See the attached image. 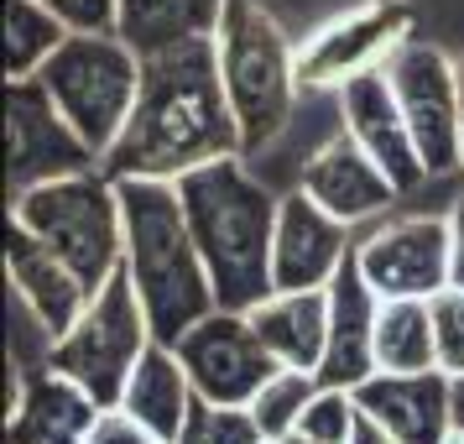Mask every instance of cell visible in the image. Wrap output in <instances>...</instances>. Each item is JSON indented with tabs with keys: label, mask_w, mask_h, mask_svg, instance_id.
Returning a JSON list of instances; mask_svg holds the SVG:
<instances>
[{
	"label": "cell",
	"mask_w": 464,
	"mask_h": 444,
	"mask_svg": "<svg viewBox=\"0 0 464 444\" xmlns=\"http://www.w3.org/2000/svg\"><path fill=\"white\" fill-rule=\"evenodd\" d=\"M178 199L214 277L219 309H256L266 293H276L272 246L282 199L246 168V157H219V163L183 173Z\"/></svg>",
	"instance_id": "2"
},
{
	"label": "cell",
	"mask_w": 464,
	"mask_h": 444,
	"mask_svg": "<svg viewBox=\"0 0 464 444\" xmlns=\"http://www.w3.org/2000/svg\"><path fill=\"white\" fill-rule=\"evenodd\" d=\"M266 444H276V439H266Z\"/></svg>",
	"instance_id": "36"
},
{
	"label": "cell",
	"mask_w": 464,
	"mask_h": 444,
	"mask_svg": "<svg viewBox=\"0 0 464 444\" xmlns=\"http://www.w3.org/2000/svg\"><path fill=\"white\" fill-rule=\"evenodd\" d=\"M355 419H360L355 392H344V387H318L314 402L303 408L297 434H308V439H318V444H344L350 429H355Z\"/></svg>",
	"instance_id": "27"
},
{
	"label": "cell",
	"mask_w": 464,
	"mask_h": 444,
	"mask_svg": "<svg viewBox=\"0 0 464 444\" xmlns=\"http://www.w3.org/2000/svg\"><path fill=\"white\" fill-rule=\"evenodd\" d=\"M433 309V335H439V366L449 377H464V288L449 282L443 293L428 298Z\"/></svg>",
	"instance_id": "28"
},
{
	"label": "cell",
	"mask_w": 464,
	"mask_h": 444,
	"mask_svg": "<svg viewBox=\"0 0 464 444\" xmlns=\"http://www.w3.org/2000/svg\"><path fill=\"white\" fill-rule=\"evenodd\" d=\"M11 220H22L43 246L63 256L89 293H100L121 272L126 204H121V183L105 168L68 173V178L11 193Z\"/></svg>",
	"instance_id": "5"
},
{
	"label": "cell",
	"mask_w": 464,
	"mask_h": 444,
	"mask_svg": "<svg viewBox=\"0 0 464 444\" xmlns=\"http://www.w3.org/2000/svg\"><path fill=\"white\" fill-rule=\"evenodd\" d=\"M68 26L43 0H5V79H32L63 47Z\"/></svg>",
	"instance_id": "24"
},
{
	"label": "cell",
	"mask_w": 464,
	"mask_h": 444,
	"mask_svg": "<svg viewBox=\"0 0 464 444\" xmlns=\"http://www.w3.org/2000/svg\"><path fill=\"white\" fill-rule=\"evenodd\" d=\"M297 189L308 193V199H318L334 220L355 225V231L371 225V220H381V214H392V204L401 199V189L392 183V173L381 168L350 131L329 136V142L303 163Z\"/></svg>",
	"instance_id": "13"
},
{
	"label": "cell",
	"mask_w": 464,
	"mask_h": 444,
	"mask_svg": "<svg viewBox=\"0 0 464 444\" xmlns=\"http://www.w3.org/2000/svg\"><path fill=\"white\" fill-rule=\"evenodd\" d=\"M121 204H126V256H121V272L136 282V293L147 303L151 335L178 345L209 309H219L214 277L188 231L178 183L121 178Z\"/></svg>",
	"instance_id": "3"
},
{
	"label": "cell",
	"mask_w": 464,
	"mask_h": 444,
	"mask_svg": "<svg viewBox=\"0 0 464 444\" xmlns=\"http://www.w3.org/2000/svg\"><path fill=\"white\" fill-rule=\"evenodd\" d=\"M355 261L381 298H433L454 282L449 214H386L355 241Z\"/></svg>",
	"instance_id": "10"
},
{
	"label": "cell",
	"mask_w": 464,
	"mask_h": 444,
	"mask_svg": "<svg viewBox=\"0 0 464 444\" xmlns=\"http://www.w3.org/2000/svg\"><path fill=\"white\" fill-rule=\"evenodd\" d=\"M355 225H344L303 189L282 193L276 210V246H272V282L276 288H329L344 256L355 252Z\"/></svg>",
	"instance_id": "14"
},
{
	"label": "cell",
	"mask_w": 464,
	"mask_h": 444,
	"mask_svg": "<svg viewBox=\"0 0 464 444\" xmlns=\"http://www.w3.org/2000/svg\"><path fill=\"white\" fill-rule=\"evenodd\" d=\"M115 408H126L130 419H141L151 434H162L168 444H178V434L188 429L193 408H198V392H193V377L188 366L178 360L168 340H151L147 356L136 360V371H130L126 392Z\"/></svg>",
	"instance_id": "21"
},
{
	"label": "cell",
	"mask_w": 464,
	"mask_h": 444,
	"mask_svg": "<svg viewBox=\"0 0 464 444\" xmlns=\"http://www.w3.org/2000/svg\"><path fill=\"white\" fill-rule=\"evenodd\" d=\"M5 282L22 298L26 314L37 319V330H47V340L63 335L89 303V288L79 282V272L11 214H5Z\"/></svg>",
	"instance_id": "17"
},
{
	"label": "cell",
	"mask_w": 464,
	"mask_h": 444,
	"mask_svg": "<svg viewBox=\"0 0 464 444\" xmlns=\"http://www.w3.org/2000/svg\"><path fill=\"white\" fill-rule=\"evenodd\" d=\"M324 387L318 371H297V366H276L266 387L251 398V419L261 423L266 439H287L297 423H303V408L314 402V392Z\"/></svg>",
	"instance_id": "25"
},
{
	"label": "cell",
	"mask_w": 464,
	"mask_h": 444,
	"mask_svg": "<svg viewBox=\"0 0 464 444\" xmlns=\"http://www.w3.org/2000/svg\"><path fill=\"white\" fill-rule=\"evenodd\" d=\"M256 335L266 340L282 366L318 371L329 350V288H276L256 309H246Z\"/></svg>",
	"instance_id": "20"
},
{
	"label": "cell",
	"mask_w": 464,
	"mask_h": 444,
	"mask_svg": "<svg viewBox=\"0 0 464 444\" xmlns=\"http://www.w3.org/2000/svg\"><path fill=\"white\" fill-rule=\"evenodd\" d=\"M276 444H318V439H308V434H297V429H293L287 439H276Z\"/></svg>",
	"instance_id": "34"
},
{
	"label": "cell",
	"mask_w": 464,
	"mask_h": 444,
	"mask_svg": "<svg viewBox=\"0 0 464 444\" xmlns=\"http://www.w3.org/2000/svg\"><path fill=\"white\" fill-rule=\"evenodd\" d=\"M209 37L230 110L240 121V147H246V157H256L287 131L297 110V94H303L297 43L261 0H225Z\"/></svg>",
	"instance_id": "4"
},
{
	"label": "cell",
	"mask_w": 464,
	"mask_h": 444,
	"mask_svg": "<svg viewBox=\"0 0 464 444\" xmlns=\"http://www.w3.org/2000/svg\"><path fill=\"white\" fill-rule=\"evenodd\" d=\"M376 314H381V293L365 282L355 252L344 256V267L329 282V350L318 366L324 387H344L355 392L360 381L376 377Z\"/></svg>",
	"instance_id": "18"
},
{
	"label": "cell",
	"mask_w": 464,
	"mask_h": 444,
	"mask_svg": "<svg viewBox=\"0 0 464 444\" xmlns=\"http://www.w3.org/2000/svg\"><path fill=\"white\" fill-rule=\"evenodd\" d=\"M89 168H100V152L53 105L43 79H11L5 84V183L11 193Z\"/></svg>",
	"instance_id": "9"
},
{
	"label": "cell",
	"mask_w": 464,
	"mask_h": 444,
	"mask_svg": "<svg viewBox=\"0 0 464 444\" xmlns=\"http://www.w3.org/2000/svg\"><path fill=\"white\" fill-rule=\"evenodd\" d=\"M178 444H266V434L251 419V408H219V402L198 398V408H193L188 429L178 434Z\"/></svg>",
	"instance_id": "26"
},
{
	"label": "cell",
	"mask_w": 464,
	"mask_h": 444,
	"mask_svg": "<svg viewBox=\"0 0 464 444\" xmlns=\"http://www.w3.org/2000/svg\"><path fill=\"white\" fill-rule=\"evenodd\" d=\"M355 402L392 429L397 444H449L459 434L454 423V377L433 371H376L355 387Z\"/></svg>",
	"instance_id": "16"
},
{
	"label": "cell",
	"mask_w": 464,
	"mask_h": 444,
	"mask_svg": "<svg viewBox=\"0 0 464 444\" xmlns=\"http://www.w3.org/2000/svg\"><path fill=\"white\" fill-rule=\"evenodd\" d=\"M412 0H365L334 22H324L297 47V74L303 89H344L350 79L386 68V58L412 37Z\"/></svg>",
	"instance_id": "12"
},
{
	"label": "cell",
	"mask_w": 464,
	"mask_h": 444,
	"mask_svg": "<svg viewBox=\"0 0 464 444\" xmlns=\"http://www.w3.org/2000/svg\"><path fill=\"white\" fill-rule=\"evenodd\" d=\"M225 0H121V37H126L141 58L157 47L188 43V37H209L219 22Z\"/></svg>",
	"instance_id": "22"
},
{
	"label": "cell",
	"mask_w": 464,
	"mask_h": 444,
	"mask_svg": "<svg viewBox=\"0 0 464 444\" xmlns=\"http://www.w3.org/2000/svg\"><path fill=\"white\" fill-rule=\"evenodd\" d=\"M439 335L428 298H381L376 314V371H433Z\"/></svg>",
	"instance_id": "23"
},
{
	"label": "cell",
	"mask_w": 464,
	"mask_h": 444,
	"mask_svg": "<svg viewBox=\"0 0 464 444\" xmlns=\"http://www.w3.org/2000/svg\"><path fill=\"white\" fill-rule=\"evenodd\" d=\"M84 444H168L162 434H151L141 419H130L126 408H100L94 423H89Z\"/></svg>",
	"instance_id": "30"
},
{
	"label": "cell",
	"mask_w": 464,
	"mask_h": 444,
	"mask_svg": "<svg viewBox=\"0 0 464 444\" xmlns=\"http://www.w3.org/2000/svg\"><path fill=\"white\" fill-rule=\"evenodd\" d=\"M100 402L53 366L26 371L22 398L5 408V444H84Z\"/></svg>",
	"instance_id": "19"
},
{
	"label": "cell",
	"mask_w": 464,
	"mask_h": 444,
	"mask_svg": "<svg viewBox=\"0 0 464 444\" xmlns=\"http://www.w3.org/2000/svg\"><path fill=\"white\" fill-rule=\"evenodd\" d=\"M172 350L188 366L193 392L204 402H219V408H251V398L282 366L266 350V340L256 335L246 309H209Z\"/></svg>",
	"instance_id": "11"
},
{
	"label": "cell",
	"mask_w": 464,
	"mask_h": 444,
	"mask_svg": "<svg viewBox=\"0 0 464 444\" xmlns=\"http://www.w3.org/2000/svg\"><path fill=\"white\" fill-rule=\"evenodd\" d=\"M454 423L464 429V377H454Z\"/></svg>",
	"instance_id": "33"
},
{
	"label": "cell",
	"mask_w": 464,
	"mask_h": 444,
	"mask_svg": "<svg viewBox=\"0 0 464 444\" xmlns=\"http://www.w3.org/2000/svg\"><path fill=\"white\" fill-rule=\"evenodd\" d=\"M344 444H397V439H392V429H386V423L371 419V413L360 408V419H355V429H350V439H344Z\"/></svg>",
	"instance_id": "32"
},
{
	"label": "cell",
	"mask_w": 464,
	"mask_h": 444,
	"mask_svg": "<svg viewBox=\"0 0 464 444\" xmlns=\"http://www.w3.org/2000/svg\"><path fill=\"white\" fill-rule=\"evenodd\" d=\"M32 79H43L53 105L105 157L115 136L126 131L130 105L141 94V53L121 32H68L63 47Z\"/></svg>",
	"instance_id": "6"
},
{
	"label": "cell",
	"mask_w": 464,
	"mask_h": 444,
	"mask_svg": "<svg viewBox=\"0 0 464 444\" xmlns=\"http://www.w3.org/2000/svg\"><path fill=\"white\" fill-rule=\"evenodd\" d=\"M151 340L157 335H151V319H147L141 293H136V282L126 272H115L100 293H89L84 314L73 319L63 335L47 340L43 366H53L68 381H79L100 408H115Z\"/></svg>",
	"instance_id": "7"
},
{
	"label": "cell",
	"mask_w": 464,
	"mask_h": 444,
	"mask_svg": "<svg viewBox=\"0 0 464 444\" xmlns=\"http://www.w3.org/2000/svg\"><path fill=\"white\" fill-rule=\"evenodd\" d=\"M449 241H454V282L464 288V193L449 204Z\"/></svg>",
	"instance_id": "31"
},
{
	"label": "cell",
	"mask_w": 464,
	"mask_h": 444,
	"mask_svg": "<svg viewBox=\"0 0 464 444\" xmlns=\"http://www.w3.org/2000/svg\"><path fill=\"white\" fill-rule=\"evenodd\" d=\"M68 32H115L121 26V0H43Z\"/></svg>",
	"instance_id": "29"
},
{
	"label": "cell",
	"mask_w": 464,
	"mask_h": 444,
	"mask_svg": "<svg viewBox=\"0 0 464 444\" xmlns=\"http://www.w3.org/2000/svg\"><path fill=\"white\" fill-rule=\"evenodd\" d=\"M334 94H339V121H344V131L392 173V183L401 193L418 189L422 178H428V163H422L418 136H412L407 115H401V100H397V89H392V79H386V68L360 74V79H350Z\"/></svg>",
	"instance_id": "15"
},
{
	"label": "cell",
	"mask_w": 464,
	"mask_h": 444,
	"mask_svg": "<svg viewBox=\"0 0 464 444\" xmlns=\"http://www.w3.org/2000/svg\"><path fill=\"white\" fill-rule=\"evenodd\" d=\"M459 89H464V64H459Z\"/></svg>",
	"instance_id": "35"
},
{
	"label": "cell",
	"mask_w": 464,
	"mask_h": 444,
	"mask_svg": "<svg viewBox=\"0 0 464 444\" xmlns=\"http://www.w3.org/2000/svg\"><path fill=\"white\" fill-rule=\"evenodd\" d=\"M386 79L397 89L401 115L418 136V152L428 163V178L464 168V89H459V64L433 47L428 37L407 43L386 58Z\"/></svg>",
	"instance_id": "8"
},
{
	"label": "cell",
	"mask_w": 464,
	"mask_h": 444,
	"mask_svg": "<svg viewBox=\"0 0 464 444\" xmlns=\"http://www.w3.org/2000/svg\"><path fill=\"white\" fill-rule=\"evenodd\" d=\"M219 157H246V147H240V121L219 79L214 37H188V43L147 53L141 94L115 147L100 157V168L115 183L121 178L178 183L183 173L219 163Z\"/></svg>",
	"instance_id": "1"
}]
</instances>
